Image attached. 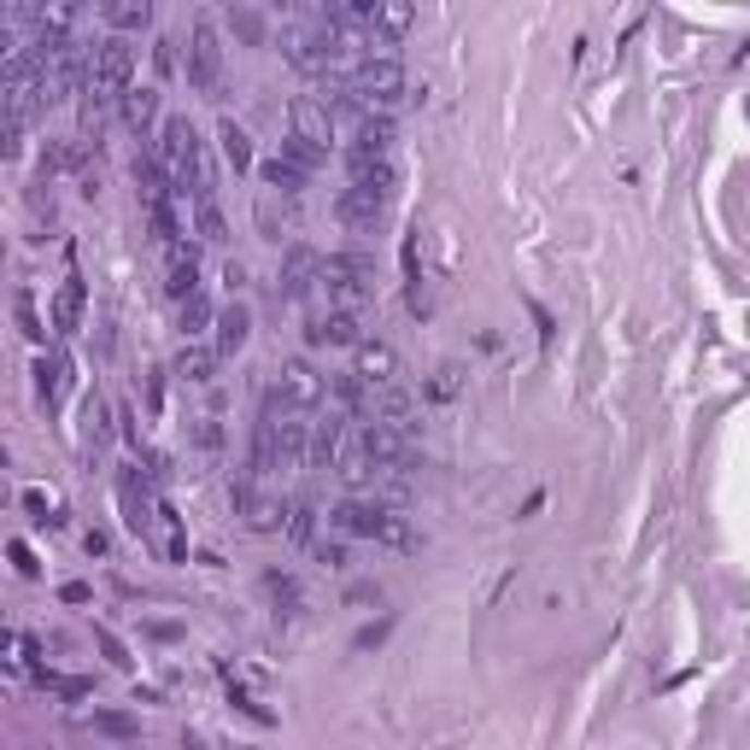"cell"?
<instances>
[{"instance_id": "6da1fadb", "label": "cell", "mask_w": 750, "mask_h": 750, "mask_svg": "<svg viewBox=\"0 0 750 750\" xmlns=\"http://www.w3.org/2000/svg\"><path fill=\"white\" fill-rule=\"evenodd\" d=\"M153 159L165 165L170 188L188 199V206H199V199H217V170H211V153L199 130L188 118H165L159 123V141H153Z\"/></svg>"}, {"instance_id": "7a4b0ae2", "label": "cell", "mask_w": 750, "mask_h": 750, "mask_svg": "<svg viewBox=\"0 0 750 750\" xmlns=\"http://www.w3.org/2000/svg\"><path fill=\"white\" fill-rule=\"evenodd\" d=\"M375 300V281H370V264L358 253H328L323 258V293L311 311H352L364 317V305Z\"/></svg>"}, {"instance_id": "3957f363", "label": "cell", "mask_w": 750, "mask_h": 750, "mask_svg": "<svg viewBox=\"0 0 750 750\" xmlns=\"http://www.w3.org/2000/svg\"><path fill=\"white\" fill-rule=\"evenodd\" d=\"M335 528L352 540H375V545H394V552H416V534L411 522L394 510V505H370V498H347L335 510Z\"/></svg>"}, {"instance_id": "277c9868", "label": "cell", "mask_w": 750, "mask_h": 750, "mask_svg": "<svg viewBox=\"0 0 750 750\" xmlns=\"http://www.w3.org/2000/svg\"><path fill=\"white\" fill-rule=\"evenodd\" d=\"M182 71H188V83H194L199 94L217 88V76H223V41H217V24L211 19H194V29H188Z\"/></svg>"}, {"instance_id": "5b68a950", "label": "cell", "mask_w": 750, "mask_h": 750, "mask_svg": "<svg viewBox=\"0 0 750 750\" xmlns=\"http://www.w3.org/2000/svg\"><path fill=\"white\" fill-rule=\"evenodd\" d=\"M317 293H323V253H311V246H288V258H281V300L317 305Z\"/></svg>"}, {"instance_id": "8992f818", "label": "cell", "mask_w": 750, "mask_h": 750, "mask_svg": "<svg viewBox=\"0 0 750 750\" xmlns=\"http://www.w3.org/2000/svg\"><path fill=\"white\" fill-rule=\"evenodd\" d=\"M165 288H170V300H194V293H206L199 288V246L194 241H177V246H165Z\"/></svg>"}, {"instance_id": "52a82bcc", "label": "cell", "mask_w": 750, "mask_h": 750, "mask_svg": "<svg viewBox=\"0 0 750 750\" xmlns=\"http://www.w3.org/2000/svg\"><path fill=\"white\" fill-rule=\"evenodd\" d=\"M311 347H364V317L352 311H311Z\"/></svg>"}, {"instance_id": "ba28073f", "label": "cell", "mask_w": 750, "mask_h": 750, "mask_svg": "<svg viewBox=\"0 0 750 750\" xmlns=\"http://www.w3.org/2000/svg\"><path fill=\"white\" fill-rule=\"evenodd\" d=\"M347 188H364V194H375V199H387V206H394L399 165H394V159H347Z\"/></svg>"}, {"instance_id": "9c48e42d", "label": "cell", "mask_w": 750, "mask_h": 750, "mask_svg": "<svg viewBox=\"0 0 750 750\" xmlns=\"http://www.w3.org/2000/svg\"><path fill=\"white\" fill-rule=\"evenodd\" d=\"M335 217H340V223H347V229H358V234H364V229H375V223H382V217H387V199L364 194V188H340V199H335Z\"/></svg>"}, {"instance_id": "30bf717a", "label": "cell", "mask_w": 750, "mask_h": 750, "mask_svg": "<svg viewBox=\"0 0 750 750\" xmlns=\"http://www.w3.org/2000/svg\"><path fill=\"white\" fill-rule=\"evenodd\" d=\"M293 135L317 141V147H328V141H335V112H328L317 94H300V100H293Z\"/></svg>"}, {"instance_id": "8fae6325", "label": "cell", "mask_w": 750, "mask_h": 750, "mask_svg": "<svg viewBox=\"0 0 750 750\" xmlns=\"http://www.w3.org/2000/svg\"><path fill=\"white\" fill-rule=\"evenodd\" d=\"M211 335H217V358H234V352L246 347V335H253V311H246L241 300H229L223 311H217Z\"/></svg>"}, {"instance_id": "7c38bea8", "label": "cell", "mask_w": 750, "mask_h": 750, "mask_svg": "<svg viewBox=\"0 0 750 750\" xmlns=\"http://www.w3.org/2000/svg\"><path fill=\"white\" fill-rule=\"evenodd\" d=\"M281 399H288L293 411H317V404H323V382L311 375V364H288V370H281Z\"/></svg>"}, {"instance_id": "4fadbf2b", "label": "cell", "mask_w": 750, "mask_h": 750, "mask_svg": "<svg viewBox=\"0 0 750 750\" xmlns=\"http://www.w3.org/2000/svg\"><path fill=\"white\" fill-rule=\"evenodd\" d=\"M83 300H88L83 276H65V288L53 293V335H76V323H83Z\"/></svg>"}, {"instance_id": "5bb4252c", "label": "cell", "mask_w": 750, "mask_h": 750, "mask_svg": "<svg viewBox=\"0 0 750 750\" xmlns=\"http://www.w3.org/2000/svg\"><path fill=\"white\" fill-rule=\"evenodd\" d=\"M65 382H71V358L65 352H41L36 358V394H41V404L65 399Z\"/></svg>"}, {"instance_id": "9a60e30c", "label": "cell", "mask_w": 750, "mask_h": 750, "mask_svg": "<svg viewBox=\"0 0 750 750\" xmlns=\"http://www.w3.org/2000/svg\"><path fill=\"white\" fill-rule=\"evenodd\" d=\"M118 112H123V123H130L135 135H147L153 123H159V88H130Z\"/></svg>"}, {"instance_id": "2e32d148", "label": "cell", "mask_w": 750, "mask_h": 750, "mask_svg": "<svg viewBox=\"0 0 750 750\" xmlns=\"http://www.w3.org/2000/svg\"><path fill=\"white\" fill-rule=\"evenodd\" d=\"M188 229H194L199 246H223L229 241V223H223V211H217V199H199V206L188 211Z\"/></svg>"}, {"instance_id": "e0dca14e", "label": "cell", "mask_w": 750, "mask_h": 750, "mask_svg": "<svg viewBox=\"0 0 750 750\" xmlns=\"http://www.w3.org/2000/svg\"><path fill=\"white\" fill-rule=\"evenodd\" d=\"M276 159H288L293 170H305V177H317V170H323V159H328V147H317V141H305V135H281Z\"/></svg>"}, {"instance_id": "ac0fdd59", "label": "cell", "mask_w": 750, "mask_h": 750, "mask_svg": "<svg viewBox=\"0 0 750 750\" xmlns=\"http://www.w3.org/2000/svg\"><path fill=\"white\" fill-rule=\"evenodd\" d=\"M100 19L112 24V36H130V29H147L153 24V7H147V0H112V7H100Z\"/></svg>"}, {"instance_id": "d6986e66", "label": "cell", "mask_w": 750, "mask_h": 750, "mask_svg": "<svg viewBox=\"0 0 750 750\" xmlns=\"http://www.w3.org/2000/svg\"><path fill=\"white\" fill-rule=\"evenodd\" d=\"M177 317H182V335H188V340H206L211 328H217V311H211V300H206V293H194V300H182V305H177Z\"/></svg>"}, {"instance_id": "ffe728a7", "label": "cell", "mask_w": 750, "mask_h": 750, "mask_svg": "<svg viewBox=\"0 0 750 750\" xmlns=\"http://www.w3.org/2000/svg\"><path fill=\"white\" fill-rule=\"evenodd\" d=\"M217 141H223V159H229L234 170H253V135H246L234 118L217 123Z\"/></svg>"}, {"instance_id": "44dd1931", "label": "cell", "mask_w": 750, "mask_h": 750, "mask_svg": "<svg viewBox=\"0 0 750 750\" xmlns=\"http://www.w3.org/2000/svg\"><path fill=\"white\" fill-rule=\"evenodd\" d=\"M211 364H217V347H199V340H188L182 358H177L182 382H211Z\"/></svg>"}, {"instance_id": "7402d4cb", "label": "cell", "mask_w": 750, "mask_h": 750, "mask_svg": "<svg viewBox=\"0 0 750 750\" xmlns=\"http://www.w3.org/2000/svg\"><path fill=\"white\" fill-rule=\"evenodd\" d=\"M106 440H112L106 404H100V399H88V411H83V446H88V451H106Z\"/></svg>"}, {"instance_id": "603a6c76", "label": "cell", "mask_w": 750, "mask_h": 750, "mask_svg": "<svg viewBox=\"0 0 750 750\" xmlns=\"http://www.w3.org/2000/svg\"><path fill=\"white\" fill-rule=\"evenodd\" d=\"M264 182H270V194H300L311 177H305V170H293L288 159H270V165H264Z\"/></svg>"}, {"instance_id": "cb8c5ba5", "label": "cell", "mask_w": 750, "mask_h": 750, "mask_svg": "<svg viewBox=\"0 0 750 750\" xmlns=\"http://www.w3.org/2000/svg\"><path fill=\"white\" fill-rule=\"evenodd\" d=\"M24 510H29V522H41V528H59V522H65V516H59V498L41 493V487H24Z\"/></svg>"}, {"instance_id": "d4e9b609", "label": "cell", "mask_w": 750, "mask_h": 750, "mask_svg": "<svg viewBox=\"0 0 750 750\" xmlns=\"http://www.w3.org/2000/svg\"><path fill=\"white\" fill-rule=\"evenodd\" d=\"M411 7H375V36H399V29H411Z\"/></svg>"}, {"instance_id": "484cf974", "label": "cell", "mask_w": 750, "mask_h": 750, "mask_svg": "<svg viewBox=\"0 0 750 750\" xmlns=\"http://www.w3.org/2000/svg\"><path fill=\"white\" fill-rule=\"evenodd\" d=\"M229 29H234V36H246V41H264V19H258V12H246V7H229Z\"/></svg>"}, {"instance_id": "4316f807", "label": "cell", "mask_w": 750, "mask_h": 750, "mask_svg": "<svg viewBox=\"0 0 750 750\" xmlns=\"http://www.w3.org/2000/svg\"><path fill=\"white\" fill-rule=\"evenodd\" d=\"M199 446H206V451H217V446H223V422H217V411H206V416H199Z\"/></svg>"}, {"instance_id": "83f0119b", "label": "cell", "mask_w": 750, "mask_h": 750, "mask_svg": "<svg viewBox=\"0 0 750 750\" xmlns=\"http://www.w3.org/2000/svg\"><path fill=\"white\" fill-rule=\"evenodd\" d=\"M153 65H159V76L177 71V41H153Z\"/></svg>"}, {"instance_id": "f1b7e54d", "label": "cell", "mask_w": 750, "mask_h": 750, "mask_svg": "<svg viewBox=\"0 0 750 750\" xmlns=\"http://www.w3.org/2000/svg\"><path fill=\"white\" fill-rule=\"evenodd\" d=\"M19 323H24V335H29V340H41V328H36V305H29V293H19Z\"/></svg>"}]
</instances>
